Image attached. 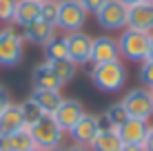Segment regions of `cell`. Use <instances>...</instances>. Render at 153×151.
Listing matches in <instances>:
<instances>
[{"mask_svg": "<svg viewBox=\"0 0 153 151\" xmlns=\"http://www.w3.org/2000/svg\"><path fill=\"white\" fill-rule=\"evenodd\" d=\"M120 58L129 60V62H138L142 65L149 58V45H151V33L146 31H138V29H122L120 33Z\"/></svg>", "mask_w": 153, "mask_h": 151, "instance_id": "6da1fadb", "label": "cell"}, {"mask_svg": "<svg viewBox=\"0 0 153 151\" xmlns=\"http://www.w3.org/2000/svg\"><path fill=\"white\" fill-rule=\"evenodd\" d=\"M91 82L104 93H115V91L122 89L124 82H126V69L120 60L104 62V65H93Z\"/></svg>", "mask_w": 153, "mask_h": 151, "instance_id": "7a4b0ae2", "label": "cell"}, {"mask_svg": "<svg viewBox=\"0 0 153 151\" xmlns=\"http://www.w3.org/2000/svg\"><path fill=\"white\" fill-rule=\"evenodd\" d=\"M29 133L33 138V144L38 149H56V147H62L65 142V131L60 129V124L53 120V116H42L38 122H33L29 127Z\"/></svg>", "mask_w": 153, "mask_h": 151, "instance_id": "3957f363", "label": "cell"}, {"mask_svg": "<svg viewBox=\"0 0 153 151\" xmlns=\"http://www.w3.org/2000/svg\"><path fill=\"white\" fill-rule=\"evenodd\" d=\"M87 11L78 0H60L58 2V20L56 29L65 31V33H73V31H82L84 22H87Z\"/></svg>", "mask_w": 153, "mask_h": 151, "instance_id": "277c9868", "label": "cell"}, {"mask_svg": "<svg viewBox=\"0 0 153 151\" xmlns=\"http://www.w3.org/2000/svg\"><path fill=\"white\" fill-rule=\"evenodd\" d=\"M120 102L124 105L129 118H138V120H151L153 118V98H151V89H146V87L129 89Z\"/></svg>", "mask_w": 153, "mask_h": 151, "instance_id": "5b68a950", "label": "cell"}, {"mask_svg": "<svg viewBox=\"0 0 153 151\" xmlns=\"http://www.w3.org/2000/svg\"><path fill=\"white\" fill-rule=\"evenodd\" d=\"M25 56V40L13 27L0 29V67H16Z\"/></svg>", "mask_w": 153, "mask_h": 151, "instance_id": "8992f818", "label": "cell"}, {"mask_svg": "<svg viewBox=\"0 0 153 151\" xmlns=\"http://www.w3.org/2000/svg\"><path fill=\"white\" fill-rule=\"evenodd\" d=\"M93 16H96L98 25L102 29H109V31L126 29V7L120 0H107Z\"/></svg>", "mask_w": 153, "mask_h": 151, "instance_id": "52a82bcc", "label": "cell"}, {"mask_svg": "<svg viewBox=\"0 0 153 151\" xmlns=\"http://www.w3.org/2000/svg\"><path fill=\"white\" fill-rule=\"evenodd\" d=\"M67 38V51H69V60L76 62L78 67L91 62V45L93 38L84 31H73V33H65Z\"/></svg>", "mask_w": 153, "mask_h": 151, "instance_id": "ba28073f", "label": "cell"}, {"mask_svg": "<svg viewBox=\"0 0 153 151\" xmlns=\"http://www.w3.org/2000/svg\"><path fill=\"white\" fill-rule=\"evenodd\" d=\"M100 133V118L93 113H84L80 120L76 122V127L69 131L73 144H82V147H91V142Z\"/></svg>", "mask_w": 153, "mask_h": 151, "instance_id": "9c48e42d", "label": "cell"}, {"mask_svg": "<svg viewBox=\"0 0 153 151\" xmlns=\"http://www.w3.org/2000/svg\"><path fill=\"white\" fill-rule=\"evenodd\" d=\"M126 27L153 33V2L142 0L133 7H126Z\"/></svg>", "mask_w": 153, "mask_h": 151, "instance_id": "30bf717a", "label": "cell"}, {"mask_svg": "<svg viewBox=\"0 0 153 151\" xmlns=\"http://www.w3.org/2000/svg\"><path fill=\"white\" fill-rule=\"evenodd\" d=\"M120 60V45L111 36H98L91 45V62L93 65H104V62Z\"/></svg>", "mask_w": 153, "mask_h": 151, "instance_id": "8fae6325", "label": "cell"}, {"mask_svg": "<svg viewBox=\"0 0 153 151\" xmlns=\"http://www.w3.org/2000/svg\"><path fill=\"white\" fill-rule=\"evenodd\" d=\"M84 116V109L78 100H71V98H67V100H62V105L56 109L53 113V120L60 124V129L65 133H69L73 127H76V122L80 120Z\"/></svg>", "mask_w": 153, "mask_h": 151, "instance_id": "7c38bea8", "label": "cell"}, {"mask_svg": "<svg viewBox=\"0 0 153 151\" xmlns=\"http://www.w3.org/2000/svg\"><path fill=\"white\" fill-rule=\"evenodd\" d=\"M22 129H27V120H25V116H22V109H20V105L11 102V105L0 113V138L18 133V131H22Z\"/></svg>", "mask_w": 153, "mask_h": 151, "instance_id": "4fadbf2b", "label": "cell"}, {"mask_svg": "<svg viewBox=\"0 0 153 151\" xmlns=\"http://www.w3.org/2000/svg\"><path fill=\"white\" fill-rule=\"evenodd\" d=\"M20 36H22L25 42H33V45H42V47H45L56 36V27H53V25H49L47 20L38 18V20H33L31 25H27Z\"/></svg>", "mask_w": 153, "mask_h": 151, "instance_id": "5bb4252c", "label": "cell"}, {"mask_svg": "<svg viewBox=\"0 0 153 151\" xmlns=\"http://www.w3.org/2000/svg\"><path fill=\"white\" fill-rule=\"evenodd\" d=\"M120 138L124 144H142L144 147L146 133H149V120H138V118H129L122 127L118 129Z\"/></svg>", "mask_w": 153, "mask_h": 151, "instance_id": "9a60e30c", "label": "cell"}, {"mask_svg": "<svg viewBox=\"0 0 153 151\" xmlns=\"http://www.w3.org/2000/svg\"><path fill=\"white\" fill-rule=\"evenodd\" d=\"M122 144L124 142H122V138H120L118 129H111L100 118V133L91 142V151H120Z\"/></svg>", "mask_w": 153, "mask_h": 151, "instance_id": "2e32d148", "label": "cell"}, {"mask_svg": "<svg viewBox=\"0 0 153 151\" xmlns=\"http://www.w3.org/2000/svg\"><path fill=\"white\" fill-rule=\"evenodd\" d=\"M31 82H33V89H49V91H60L62 89L60 78L56 76V71L51 69L49 62L38 65L31 71Z\"/></svg>", "mask_w": 153, "mask_h": 151, "instance_id": "e0dca14e", "label": "cell"}, {"mask_svg": "<svg viewBox=\"0 0 153 151\" xmlns=\"http://www.w3.org/2000/svg\"><path fill=\"white\" fill-rule=\"evenodd\" d=\"M38 18H40V2H33V0H18L16 13H13V25L16 27L25 29L27 25H31Z\"/></svg>", "mask_w": 153, "mask_h": 151, "instance_id": "ac0fdd59", "label": "cell"}, {"mask_svg": "<svg viewBox=\"0 0 153 151\" xmlns=\"http://www.w3.org/2000/svg\"><path fill=\"white\" fill-rule=\"evenodd\" d=\"M36 144H33L31 133H29V127L22 129V131H18V133L0 138V151H29Z\"/></svg>", "mask_w": 153, "mask_h": 151, "instance_id": "d6986e66", "label": "cell"}, {"mask_svg": "<svg viewBox=\"0 0 153 151\" xmlns=\"http://www.w3.org/2000/svg\"><path fill=\"white\" fill-rule=\"evenodd\" d=\"M29 98L36 100V105H38L47 116H53L56 109L62 105V100H65V98L60 96V91H49V89H33Z\"/></svg>", "mask_w": 153, "mask_h": 151, "instance_id": "ffe728a7", "label": "cell"}, {"mask_svg": "<svg viewBox=\"0 0 153 151\" xmlns=\"http://www.w3.org/2000/svg\"><path fill=\"white\" fill-rule=\"evenodd\" d=\"M45 58L47 62H56V60H65L69 58V51H67V38L65 36H53L49 42L45 45Z\"/></svg>", "mask_w": 153, "mask_h": 151, "instance_id": "44dd1931", "label": "cell"}, {"mask_svg": "<svg viewBox=\"0 0 153 151\" xmlns=\"http://www.w3.org/2000/svg\"><path fill=\"white\" fill-rule=\"evenodd\" d=\"M102 120L107 122L111 129H120L126 120H129V113H126V109H124L122 102H113V105L107 107V111H104V118H102Z\"/></svg>", "mask_w": 153, "mask_h": 151, "instance_id": "7402d4cb", "label": "cell"}, {"mask_svg": "<svg viewBox=\"0 0 153 151\" xmlns=\"http://www.w3.org/2000/svg\"><path fill=\"white\" fill-rule=\"evenodd\" d=\"M51 65V69L56 71V76L60 78V82L62 85H67L69 80H73L78 74V65L76 62H71L69 58H65V60H56V62H49Z\"/></svg>", "mask_w": 153, "mask_h": 151, "instance_id": "603a6c76", "label": "cell"}, {"mask_svg": "<svg viewBox=\"0 0 153 151\" xmlns=\"http://www.w3.org/2000/svg\"><path fill=\"white\" fill-rule=\"evenodd\" d=\"M20 109H22V116L25 120H27V127H31L33 122H38L42 116H45V111L36 105V100H31V98H27V100L20 102Z\"/></svg>", "mask_w": 153, "mask_h": 151, "instance_id": "cb8c5ba5", "label": "cell"}, {"mask_svg": "<svg viewBox=\"0 0 153 151\" xmlns=\"http://www.w3.org/2000/svg\"><path fill=\"white\" fill-rule=\"evenodd\" d=\"M40 18L56 27V20H58V2H53V0H42V2H40Z\"/></svg>", "mask_w": 153, "mask_h": 151, "instance_id": "d4e9b609", "label": "cell"}, {"mask_svg": "<svg viewBox=\"0 0 153 151\" xmlns=\"http://www.w3.org/2000/svg\"><path fill=\"white\" fill-rule=\"evenodd\" d=\"M138 76H140L142 87H146V89H153V60H144V62H142Z\"/></svg>", "mask_w": 153, "mask_h": 151, "instance_id": "484cf974", "label": "cell"}, {"mask_svg": "<svg viewBox=\"0 0 153 151\" xmlns=\"http://www.w3.org/2000/svg\"><path fill=\"white\" fill-rule=\"evenodd\" d=\"M16 4H18V0H0V22H4V25L13 22Z\"/></svg>", "mask_w": 153, "mask_h": 151, "instance_id": "4316f807", "label": "cell"}, {"mask_svg": "<svg viewBox=\"0 0 153 151\" xmlns=\"http://www.w3.org/2000/svg\"><path fill=\"white\" fill-rule=\"evenodd\" d=\"M78 2L84 7V11H87V13H96L98 9L107 2V0H78Z\"/></svg>", "mask_w": 153, "mask_h": 151, "instance_id": "83f0119b", "label": "cell"}, {"mask_svg": "<svg viewBox=\"0 0 153 151\" xmlns=\"http://www.w3.org/2000/svg\"><path fill=\"white\" fill-rule=\"evenodd\" d=\"M9 105H11V93H9V89L4 85H0V113H2Z\"/></svg>", "mask_w": 153, "mask_h": 151, "instance_id": "f1b7e54d", "label": "cell"}, {"mask_svg": "<svg viewBox=\"0 0 153 151\" xmlns=\"http://www.w3.org/2000/svg\"><path fill=\"white\" fill-rule=\"evenodd\" d=\"M144 149L153 151V124H149V133H146V140H144Z\"/></svg>", "mask_w": 153, "mask_h": 151, "instance_id": "f546056e", "label": "cell"}, {"mask_svg": "<svg viewBox=\"0 0 153 151\" xmlns=\"http://www.w3.org/2000/svg\"><path fill=\"white\" fill-rule=\"evenodd\" d=\"M120 151H146L142 144H122V149Z\"/></svg>", "mask_w": 153, "mask_h": 151, "instance_id": "4dcf8cb0", "label": "cell"}, {"mask_svg": "<svg viewBox=\"0 0 153 151\" xmlns=\"http://www.w3.org/2000/svg\"><path fill=\"white\" fill-rule=\"evenodd\" d=\"M67 151H91V147H82V144H71V147H67Z\"/></svg>", "mask_w": 153, "mask_h": 151, "instance_id": "1f68e13d", "label": "cell"}, {"mask_svg": "<svg viewBox=\"0 0 153 151\" xmlns=\"http://www.w3.org/2000/svg\"><path fill=\"white\" fill-rule=\"evenodd\" d=\"M120 2H122L124 7H133V4H138V2H142V0H120Z\"/></svg>", "mask_w": 153, "mask_h": 151, "instance_id": "d6a6232c", "label": "cell"}, {"mask_svg": "<svg viewBox=\"0 0 153 151\" xmlns=\"http://www.w3.org/2000/svg\"><path fill=\"white\" fill-rule=\"evenodd\" d=\"M146 60H153V33H151V45H149V58Z\"/></svg>", "mask_w": 153, "mask_h": 151, "instance_id": "836d02e7", "label": "cell"}, {"mask_svg": "<svg viewBox=\"0 0 153 151\" xmlns=\"http://www.w3.org/2000/svg\"><path fill=\"white\" fill-rule=\"evenodd\" d=\"M49 151H67V147H56V149H49Z\"/></svg>", "mask_w": 153, "mask_h": 151, "instance_id": "e575fe53", "label": "cell"}, {"mask_svg": "<svg viewBox=\"0 0 153 151\" xmlns=\"http://www.w3.org/2000/svg\"><path fill=\"white\" fill-rule=\"evenodd\" d=\"M29 151H45V149H38V147H33V149H29Z\"/></svg>", "mask_w": 153, "mask_h": 151, "instance_id": "d590c367", "label": "cell"}, {"mask_svg": "<svg viewBox=\"0 0 153 151\" xmlns=\"http://www.w3.org/2000/svg\"><path fill=\"white\" fill-rule=\"evenodd\" d=\"M33 2H42V0H33Z\"/></svg>", "mask_w": 153, "mask_h": 151, "instance_id": "8d00e7d4", "label": "cell"}, {"mask_svg": "<svg viewBox=\"0 0 153 151\" xmlns=\"http://www.w3.org/2000/svg\"><path fill=\"white\" fill-rule=\"evenodd\" d=\"M151 98H153V89H151Z\"/></svg>", "mask_w": 153, "mask_h": 151, "instance_id": "74e56055", "label": "cell"}, {"mask_svg": "<svg viewBox=\"0 0 153 151\" xmlns=\"http://www.w3.org/2000/svg\"><path fill=\"white\" fill-rule=\"evenodd\" d=\"M146 2H153V0H146Z\"/></svg>", "mask_w": 153, "mask_h": 151, "instance_id": "f35d334b", "label": "cell"}, {"mask_svg": "<svg viewBox=\"0 0 153 151\" xmlns=\"http://www.w3.org/2000/svg\"><path fill=\"white\" fill-rule=\"evenodd\" d=\"M53 2H60V0H53Z\"/></svg>", "mask_w": 153, "mask_h": 151, "instance_id": "ab89813d", "label": "cell"}]
</instances>
